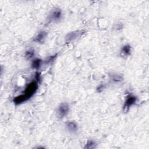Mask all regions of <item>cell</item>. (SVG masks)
I'll use <instances>...</instances> for the list:
<instances>
[{
    "instance_id": "10",
    "label": "cell",
    "mask_w": 149,
    "mask_h": 149,
    "mask_svg": "<svg viewBox=\"0 0 149 149\" xmlns=\"http://www.w3.org/2000/svg\"><path fill=\"white\" fill-rule=\"evenodd\" d=\"M131 51H132V47L129 44L124 45L122 47L121 50H120L121 54L125 56H129L131 54Z\"/></svg>"
},
{
    "instance_id": "7",
    "label": "cell",
    "mask_w": 149,
    "mask_h": 149,
    "mask_svg": "<svg viewBox=\"0 0 149 149\" xmlns=\"http://www.w3.org/2000/svg\"><path fill=\"white\" fill-rule=\"evenodd\" d=\"M66 128L70 133H74L78 130V125L74 121H69L66 123Z\"/></svg>"
},
{
    "instance_id": "11",
    "label": "cell",
    "mask_w": 149,
    "mask_h": 149,
    "mask_svg": "<svg viewBox=\"0 0 149 149\" xmlns=\"http://www.w3.org/2000/svg\"><path fill=\"white\" fill-rule=\"evenodd\" d=\"M42 61L41 59L35 58L33 60H32L31 64V68L33 69L38 70L41 67V66L42 65Z\"/></svg>"
},
{
    "instance_id": "16",
    "label": "cell",
    "mask_w": 149,
    "mask_h": 149,
    "mask_svg": "<svg viewBox=\"0 0 149 149\" xmlns=\"http://www.w3.org/2000/svg\"><path fill=\"white\" fill-rule=\"evenodd\" d=\"M105 88V86L104 84H100V85L97 87V90L98 92H101V91L103 90V89Z\"/></svg>"
},
{
    "instance_id": "14",
    "label": "cell",
    "mask_w": 149,
    "mask_h": 149,
    "mask_svg": "<svg viewBox=\"0 0 149 149\" xmlns=\"http://www.w3.org/2000/svg\"><path fill=\"white\" fill-rule=\"evenodd\" d=\"M35 80L37 81V82H40V80H41V73L38 72H36V74H35Z\"/></svg>"
},
{
    "instance_id": "13",
    "label": "cell",
    "mask_w": 149,
    "mask_h": 149,
    "mask_svg": "<svg viewBox=\"0 0 149 149\" xmlns=\"http://www.w3.org/2000/svg\"><path fill=\"white\" fill-rule=\"evenodd\" d=\"M34 49H28L27 51H26L25 52V57L27 58V59H30L31 58H33L34 55Z\"/></svg>"
},
{
    "instance_id": "8",
    "label": "cell",
    "mask_w": 149,
    "mask_h": 149,
    "mask_svg": "<svg viewBox=\"0 0 149 149\" xmlns=\"http://www.w3.org/2000/svg\"><path fill=\"white\" fill-rule=\"evenodd\" d=\"M109 80L113 83H118L121 82L123 80L122 75L116 73H111L109 74Z\"/></svg>"
},
{
    "instance_id": "6",
    "label": "cell",
    "mask_w": 149,
    "mask_h": 149,
    "mask_svg": "<svg viewBox=\"0 0 149 149\" xmlns=\"http://www.w3.org/2000/svg\"><path fill=\"white\" fill-rule=\"evenodd\" d=\"M47 36V33L45 31H40L33 38V41L34 42H37V43H42L44 41L45 39L46 38Z\"/></svg>"
},
{
    "instance_id": "1",
    "label": "cell",
    "mask_w": 149,
    "mask_h": 149,
    "mask_svg": "<svg viewBox=\"0 0 149 149\" xmlns=\"http://www.w3.org/2000/svg\"><path fill=\"white\" fill-rule=\"evenodd\" d=\"M38 83L36 80L29 83L25 88L24 94H25L29 99H30L37 91L38 89Z\"/></svg>"
},
{
    "instance_id": "5",
    "label": "cell",
    "mask_w": 149,
    "mask_h": 149,
    "mask_svg": "<svg viewBox=\"0 0 149 149\" xmlns=\"http://www.w3.org/2000/svg\"><path fill=\"white\" fill-rule=\"evenodd\" d=\"M81 33H82V32L79 30L69 32V33H68L66 34V36L65 37L66 42H70L73 41L74 40L78 38L81 35Z\"/></svg>"
},
{
    "instance_id": "4",
    "label": "cell",
    "mask_w": 149,
    "mask_h": 149,
    "mask_svg": "<svg viewBox=\"0 0 149 149\" xmlns=\"http://www.w3.org/2000/svg\"><path fill=\"white\" fill-rule=\"evenodd\" d=\"M62 16V10L59 8H55L52 10L48 17L49 22H58L60 20Z\"/></svg>"
},
{
    "instance_id": "15",
    "label": "cell",
    "mask_w": 149,
    "mask_h": 149,
    "mask_svg": "<svg viewBox=\"0 0 149 149\" xmlns=\"http://www.w3.org/2000/svg\"><path fill=\"white\" fill-rule=\"evenodd\" d=\"M56 56H57V54H55L54 55H52V56H49V57L48 58L47 60L46 61V63H49V62H51V61H53L55 59V58L56 57Z\"/></svg>"
},
{
    "instance_id": "2",
    "label": "cell",
    "mask_w": 149,
    "mask_h": 149,
    "mask_svg": "<svg viewBox=\"0 0 149 149\" xmlns=\"http://www.w3.org/2000/svg\"><path fill=\"white\" fill-rule=\"evenodd\" d=\"M137 100V97L133 94L132 93H130L125 98V100L123 106V110L124 112H127L129 108L136 104Z\"/></svg>"
},
{
    "instance_id": "3",
    "label": "cell",
    "mask_w": 149,
    "mask_h": 149,
    "mask_svg": "<svg viewBox=\"0 0 149 149\" xmlns=\"http://www.w3.org/2000/svg\"><path fill=\"white\" fill-rule=\"evenodd\" d=\"M69 112V106L66 102H62L56 109V114L58 118L62 119L65 117Z\"/></svg>"
},
{
    "instance_id": "9",
    "label": "cell",
    "mask_w": 149,
    "mask_h": 149,
    "mask_svg": "<svg viewBox=\"0 0 149 149\" xmlns=\"http://www.w3.org/2000/svg\"><path fill=\"white\" fill-rule=\"evenodd\" d=\"M28 100H29L27 97L24 94H20L19 95H17L16 96L13 100V101L14 102L15 104L16 105H19L26 101H27Z\"/></svg>"
},
{
    "instance_id": "12",
    "label": "cell",
    "mask_w": 149,
    "mask_h": 149,
    "mask_svg": "<svg viewBox=\"0 0 149 149\" xmlns=\"http://www.w3.org/2000/svg\"><path fill=\"white\" fill-rule=\"evenodd\" d=\"M96 146H97V144L95 141L93 140H88L87 141L85 146L84 147V148H86V149L94 148L96 147Z\"/></svg>"
}]
</instances>
